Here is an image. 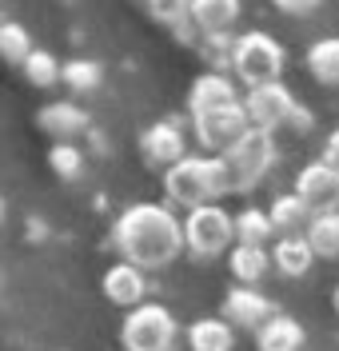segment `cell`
Returning a JSON list of instances; mask_svg holds the SVG:
<instances>
[{
	"instance_id": "obj_1",
	"label": "cell",
	"mask_w": 339,
	"mask_h": 351,
	"mask_svg": "<svg viewBox=\"0 0 339 351\" xmlns=\"http://www.w3.org/2000/svg\"><path fill=\"white\" fill-rule=\"evenodd\" d=\"M112 243L120 260L136 263L144 271H156L180 256L184 247V219L168 204H132L124 208L120 219L112 223Z\"/></svg>"
},
{
	"instance_id": "obj_2",
	"label": "cell",
	"mask_w": 339,
	"mask_h": 351,
	"mask_svg": "<svg viewBox=\"0 0 339 351\" xmlns=\"http://www.w3.org/2000/svg\"><path fill=\"white\" fill-rule=\"evenodd\" d=\"M164 192L180 208H203L216 204L220 196L231 192V172L224 156H184L176 168L164 172Z\"/></svg>"
},
{
	"instance_id": "obj_3",
	"label": "cell",
	"mask_w": 339,
	"mask_h": 351,
	"mask_svg": "<svg viewBox=\"0 0 339 351\" xmlns=\"http://www.w3.org/2000/svg\"><path fill=\"white\" fill-rule=\"evenodd\" d=\"M231 72L248 88L275 84L284 76V44L271 32H244L231 44Z\"/></svg>"
},
{
	"instance_id": "obj_4",
	"label": "cell",
	"mask_w": 339,
	"mask_h": 351,
	"mask_svg": "<svg viewBox=\"0 0 339 351\" xmlns=\"http://www.w3.org/2000/svg\"><path fill=\"white\" fill-rule=\"evenodd\" d=\"M184 243L192 256H224V247L236 243V216L227 212L224 204H203V208H192L184 216Z\"/></svg>"
},
{
	"instance_id": "obj_5",
	"label": "cell",
	"mask_w": 339,
	"mask_h": 351,
	"mask_svg": "<svg viewBox=\"0 0 339 351\" xmlns=\"http://www.w3.org/2000/svg\"><path fill=\"white\" fill-rule=\"evenodd\" d=\"M224 160L231 172V192H255L275 164V140H271V132L251 128L240 144L227 148Z\"/></svg>"
},
{
	"instance_id": "obj_6",
	"label": "cell",
	"mask_w": 339,
	"mask_h": 351,
	"mask_svg": "<svg viewBox=\"0 0 339 351\" xmlns=\"http://www.w3.org/2000/svg\"><path fill=\"white\" fill-rule=\"evenodd\" d=\"M176 319L172 311L160 304H140L124 315V328H120V343L124 351H172L176 343Z\"/></svg>"
},
{
	"instance_id": "obj_7",
	"label": "cell",
	"mask_w": 339,
	"mask_h": 351,
	"mask_svg": "<svg viewBox=\"0 0 339 351\" xmlns=\"http://www.w3.org/2000/svg\"><path fill=\"white\" fill-rule=\"evenodd\" d=\"M192 132L200 140V148H208L212 156H224L231 144H240L251 132V116L244 108V100L224 104V108H208L192 116Z\"/></svg>"
},
{
	"instance_id": "obj_8",
	"label": "cell",
	"mask_w": 339,
	"mask_h": 351,
	"mask_svg": "<svg viewBox=\"0 0 339 351\" xmlns=\"http://www.w3.org/2000/svg\"><path fill=\"white\" fill-rule=\"evenodd\" d=\"M244 108L251 116V128L260 132H275L284 128V124H292L295 116V96L288 92V84H260V88H248V96H244Z\"/></svg>"
},
{
	"instance_id": "obj_9",
	"label": "cell",
	"mask_w": 339,
	"mask_h": 351,
	"mask_svg": "<svg viewBox=\"0 0 339 351\" xmlns=\"http://www.w3.org/2000/svg\"><path fill=\"white\" fill-rule=\"evenodd\" d=\"M295 192L312 212H339V164L331 160H312L295 176Z\"/></svg>"
},
{
	"instance_id": "obj_10",
	"label": "cell",
	"mask_w": 339,
	"mask_h": 351,
	"mask_svg": "<svg viewBox=\"0 0 339 351\" xmlns=\"http://www.w3.org/2000/svg\"><path fill=\"white\" fill-rule=\"evenodd\" d=\"M140 152H144V160L152 164V168H176L188 152V136H184L180 124H172V120H160V124H152V128L140 136Z\"/></svg>"
},
{
	"instance_id": "obj_11",
	"label": "cell",
	"mask_w": 339,
	"mask_h": 351,
	"mask_svg": "<svg viewBox=\"0 0 339 351\" xmlns=\"http://www.w3.org/2000/svg\"><path fill=\"white\" fill-rule=\"evenodd\" d=\"M224 315H227L231 328L260 331L271 315H275V307H271V300L268 295H260L255 287H231V291L224 295Z\"/></svg>"
},
{
	"instance_id": "obj_12",
	"label": "cell",
	"mask_w": 339,
	"mask_h": 351,
	"mask_svg": "<svg viewBox=\"0 0 339 351\" xmlns=\"http://www.w3.org/2000/svg\"><path fill=\"white\" fill-rule=\"evenodd\" d=\"M104 295L112 300L116 307H140L144 295H148V280H144V267L120 260L104 271Z\"/></svg>"
},
{
	"instance_id": "obj_13",
	"label": "cell",
	"mask_w": 339,
	"mask_h": 351,
	"mask_svg": "<svg viewBox=\"0 0 339 351\" xmlns=\"http://www.w3.org/2000/svg\"><path fill=\"white\" fill-rule=\"evenodd\" d=\"M240 100V92L231 84V76L227 72H200L196 80H192V92H188V108L192 116L196 112H208V108H224V104H236Z\"/></svg>"
},
{
	"instance_id": "obj_14",
	"label": "cell",
	"mask_w": 339,
	"mask_h": 351,
	"mask_svg": "<svg viewBox=\"0 0 339 351\" xmlns=\"http://www.w3.org/2000/svg\"><path fill=\"white\" fill-rule=\"evenodd\" d=\"M36 124H40V128L60 144V140H72V136H80V132L88 128V112L80 108L76 100H52V104L40 108Z\"/></svg>"
},
{
	"instance_id": "obj_15",
	"label": "cell",
	"mask_w": 339,
	"mask_h": 351,
	"mask_svg": "<svg viewBox=\"0 0 339 351\" xmlns=\"http://www.w3.org/2000/svg\"><path fill=\"white\" fill-rule=\"evenodd\" d=\"M271 263L279 267V276L299 280V276H307V271H312V263H316V247H312V240H307L303 232L279 236L275 247H271Z\"/></svg>"
},
{
	"instance_id": "obj_16",
	"label": "cell",
	"mask_w": 339,
	"mask_h": 351,
	"mask_svg": "<svg viewBox=\"0 0 339 351\" xmlns=\"http://www.w3.org/2000/svg\"><path fill=\"white\" fill-rule=\"evenodd\" d=\"M240 0H192V24L200 28V36H224L240 21Z\"/></svg>"
},
{
	"instance_id": "obj_17",
	"label": "cell",
	"mask_w": 339,
	"mask_h": 351,
	"mask_svg": "<svg viewBox=\"0 0 339 351\" xmlns=\"http://www.w3.org/2000/svg\"><path fill=\"white\" fill-rule=\"evenodd\" d=\"M255 348L260 351H299L303 348V328H299V319L275 311L268 324L255 331Z\"/></svg>"
},
{
	"instance_id": "obj_18",
	"label": "cell",
	"mask_w": 339,
	"mask_h": 351,
	"mask_svg": "<svg viewBox=\"0 0 339 351\" xmlns=\"http://www.w3.org/2000/svg\"><path fill=\"white\" fill-rule=\"evenodd\" d=\"M271 223H275V232L279 236H292V232H307V223L316 219V212L303 204L299 192H284V196L271 199Z\"/></svg>"
},
{
	"instance_id": "obj_19",
	"label": "cell",
	"mask_w": 339,
	"mask_h": 351,
	"mask_svg": "<svg viewBox=\"0 0 339 351\" xmlns=\"http://www.w3.org/2000/svg\"><path fill=\"white\" fill-rule=\"evenodd\" d=\"M227 267H231V276H236L244 287H251V284H260V280L268 276L271 256L264 252V247H255V243H236V247L227 252Z\"/></svg>"
},
{
	"instance_id": "obj_20",
	"label": "cell",
	"mask_w": 339,
	"mask_h": 351,
	"mask_svg": "<svg viewBox=\"0 0 339 351\" xmlns=\"http://www.w3.org/2000/svg\"><path fill=\"white\" fill-rule=\"evenodd\" d=\"M188 348L192 351H231L236 348L231 324H224V319H196L188 328Z\"/></svg>"
},
{
	"instance_id": "obj_21",
	"label": "cell",
	"mask_w": 339,
	"mask_h": 351,
	"mask_svg": "<svg viewBox=\"0 0 339 351\" xmlns=\"http://www.w3.org/2000/svg\"><path fill=\"white\" fill-rule=\"evenodd\" d=\"M307 72L319 84H339V36H323L307 48Z\"/></svg>"
},
{
	"instance_id": "obj_22",
	"label": "cell",
	"mask_w": 339,
	"mask_h": 351,
	"mask_svg": "<svg viewBox=\"0 0 339 351\" xmlns=\"http://www.w3.org/2000/svg\"><path fill=\"white\" fill-rule=\"evenodd\" d=\"M271 236H275L271 212H264V208H244V212H236V243H255V247H264Z\"/></svg>"
},
{
	"instance_id": "obj_23",
	"label": "cell",
	"mask_w": 339,
	"mask_h": 351,
	"mask_svg": "<svg viewBox=\"0 0 339 351\" xmlns=\"http://www.w3.org/2000/svg\"><path fill=\"white\" fill-rule=\"evenodd\" d=\"M303 236L312 240L319 260H336L339 256V212H319V216L307 223Z\"/></svg>"
},
{
	"instance_id": "obj_24",
	"label": "cell",
	"mask_w": 339,
	"mask_h": 351,
	"mask_svg": "<svg viewBox=\"0 0 339 351\" xmlns=\"http://www.w3.org/2000/svg\"><path fill=\"white\" fill-rule=\"evenodd\" d=\"M21 72H24V80H28L32 88H52V84L64 80V64H60L52 52H45V48H36V52L24 60Z\"/></svg>"
},
{
	"instance_id": "obj_25",
	"label": "cell",
	"mask_w": 339,
	"mask_h": 351,
	"mask_svg": "<svg viewBox=\"0 0 339 351\" xmlns=\"http://www.w3.org/2000/svg\"><path fill=\"white\" fill-rule=\"evenodd\" d=\"M32 52H36V48H32V36L24 32V24H16V21L0 24V56H4V64L24 68V60H28Z\"/></svg>"
},
{
	"instance_id": "obj_26",
	"label": "cell",
	"mask_w": 339,
	"mask_h": 351,
	"mask_svg": "<svg viewBox=\"0 0 339 351\" xmlns=\"http://www.w3.org/2000/svg\"><path fill=\"white\" fill-rule=\"evenodd\" d=\"M100 80H104V68L96 64V60H88V56H76V60H68L64 64V84L72 88V92H96L100 88Z\"/></svg>"
},
{
	"instance_id": "obj_27",
	"label": "cell",
	"mask_w": 339,
	"mask_h": 351,
	"mask_svg": "<svg viewBox=\"0 0 339 351\" xmlns=\"http://www.w3.org/2000/svg\"><path fill=\"white\" fill-rule=\"evenodd\" d=\"M48 168L60 176V180H76V176L84 172V152L72 140H60V144L48 148Z\"/></svg>"
},
{
	"instance_id": "obj_28",
	"label": "cell",
	"mask_w": 339,
	"mask_h": 351,
	"mask_svg": "<svg viewBox=\"0 0 339 351\" xmlns=\"http://www.w3.org/2000/svg\"><path fill=\"white\" fill-rule=\"evenodd\" d=\"M144 8L152 12V21L168 24V28H180L192 21V0H144Z\"/></svg>"
},
{
	"instance_id": "obj_29",
	"label": "cell",
	"mask_w": 339,
	"mask_h": 351,
	"mask_svg": "<svg viewBox=\"0 0 339 351\" xmlns=\"http://www.w3.org/2000/svg\"><path fill=\"white\" fill-rule=\"evenodd\" d=\"M271 4H275L279 12H288V16H312L323 0H271Z\"/></svg>"
},
{
	"instance_id": "obj_30",
	"label": "cell",
	"mask_w": 339,
	"mask_h": 351,
	"mask_svg": "<svg viewBox=\"0 0 339 351\" xmlns=\"http://www.w3.org/2000/svg\"><path fill=\"white\" fill-rule=\"evenodd\" d=\"M288 128H295V132H307L312 128V112L303 108V104H299V108H295V116H292V124H288Z\"/></svg>"
},
{
	"instance_id": "obj_31",
	"label": "cell",
	"mask_w": 339,
	"mask_h": 351,
	"mask_svg": "<svg viewBox=\"0 0 339 351\" xmlns=\"http://www.w3.org/2000/svg\"><path fill=\"white\" fill-rule=\"evenodd\" d=\"M336 315H339V287H336Z\"/></svg>"
}]
</instances>
